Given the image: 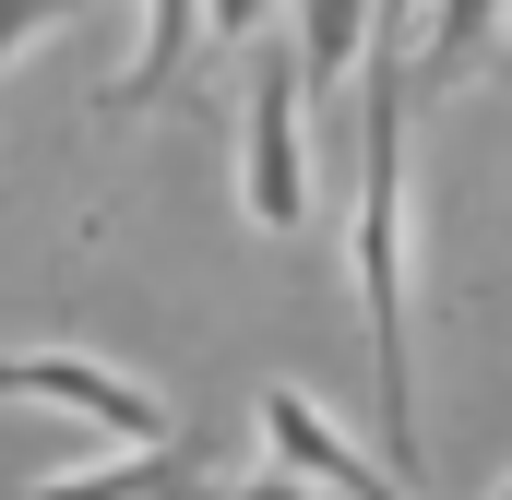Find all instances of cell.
Listing matches in <instances>:
<instances>
[{"instance_id": "obj_1", "label": "cell", "mask_w": 512, "mask_h": 500, "mask_svg": "<svg viewBox=\"0 0 512 500\" xmlns=\"http://www.w3.org/2000/svg\"><path fill=\"white\" fill-rule=\"evenodd\" d=\"M358 227H346V262H358V322H370V370H382V465L417 477V179H405V48H370L358 60Z\"/></svg>"}, {"instance_id": "obj_2", "label": "cell", "mask_w": 512, "mask_h": 500, "mask_svg": "<svg viewBox=\"0 0 512 500\" xmlns=\"http://www.w3.org/2000/svg\"><path fill=\"white\" fill-rule=\"evenodd\" d=\"M239 215L262 239H298L322 215V143H310L298 48H262L251 60V96H239Z\"/></svg>"}, {"instance_id": "obj_3", "label": "cell", "mask_w": 512, "mask_h": 500, "mask_svg": "<svg viewBox=\"0 0 512 500\" xmlns=\"http://www.w3.org/2000/svg\"><path fill=\"white\" fill-rule=\"evenodd\" d=\"M0 405H60V417H84L96 441H167V429H179L131 370L84 358V346H24V358H0Z\"/></svg>"}, {"instance_id": "obj_4", "label": "cell", "mask_w": 512, "mask_h": 500, "mask_svg": "<svg viewBox=\"0 0 512 500\" xmlns=\"http://www.w3.org/2000/svg\"><path fill=\"white\" fill-rule=\"evenodd\" d=\"M262 441H274V465H286V477H310V489H334V500H405V477L370 465V453H358V441H346L298 381H274V393H262Z\"/></svg>"}, {"instance_id": "obj_5", "label": "cell", "mask_w": 512, "mask_h": 500, "mask_svg": "<svg viewBox=\"0 0 512 500\" xmlns=\"http://www.w3.org/2000/svg\"><path fill=\"white\" fill-rule=\"evenodd\" d=\"M501 24H512V0H417V24H405V96H465L489 72Z\"/></svg>"}, {"instance_id": "obj_6", "label": "cell", "mask_w": 512, "mask_h": 500, "mask_svg": "<svg viewBox=\"0 0 512 500\" xmlns=\"http://www.w3.org/2000/svg\"><path fill=\"white\" fill-rule=\"evenodd\" d=\"M24 500H215V465L167 429V441H120L108 465H72V477H36Z\"/></svg>"}, {"instance_id": "obj_7", "label": "cell", "mask_w": 512, "mask_h": 500, "mask_svg": "<svg viewBox=\"0 0 512 500\" xmlns=\"http://www.w3.org/2000/svg\"><path fill=\"white\" fill-rule=\"evenodd\" d=\"M191 48H203V0H143L131 72L96 96V108H108V120H143V108H167V96H179V72H191Z\"/></svg>"}, {"instance_id": "obj_8", "label": "cell", "mask_w": 512, "mask_h": 500, "mask_svg": "<svg viewBox=\"0 0 512 500\" xmlns=\"http://www.w3.org/2000/svg\"><path fill=\"white\" fill-rule=\"evenodd\" d=\"M298 84L310 96H346L358 84V60H370V0H298Z\"/></svg>"}, {"instance_id": "obj_9", "label": "cell", "mask_w": 512, "mask_h": 500, "mask_svg": "<svg viewBox=\"0 0 512 500\" xmlns=\"http://www.w3.org/2000/svg\"><path fill=\"white\" fill-rule=\"evenodd\" d=\"M72 12H96V0H0V72H12L24 36H48V24H72Z\"/></svg>"}, {"instance_id": "obj_10", "label": "cell", "mask_w": 512, "mask_h": 500, "mask_svg": "<svg viewBox=\"0 0 512 500\" xmlns=\"http://www.w3.org/2000/svg\"><path fill=\"white\" fill-rule=\"evenodd\" d=\"M274 24V0H203V36H262Z\"/></svg>"}, {"instance_id": "obj_11", "label": "cell", "mask_w": 512, "mask_h": 500, "mask_svg": "<svg viewBox=\"0 0 512 500\" xmlns=\"http://www.w3.org/2000/svg\"><path fill=\"white\" fill-rule=\"evenodd\" d=\"M215 500H322L310 477H286V465H262V477H239V489H215Z\"/></svg>"}, {"instance_id": "obj_12", "label": "cell", "mask_w": 512, "mask_h": 500, "mask_svg": "<svg viewBox=\"0 0 512 500\" xmlns=\"http://www.w3.org/2000/svg\"><path fill=\"white\" fill-rule=\"evenodd\" d=\"M501 500H512V477H501Z\"/></svg>"}]
</instances>
